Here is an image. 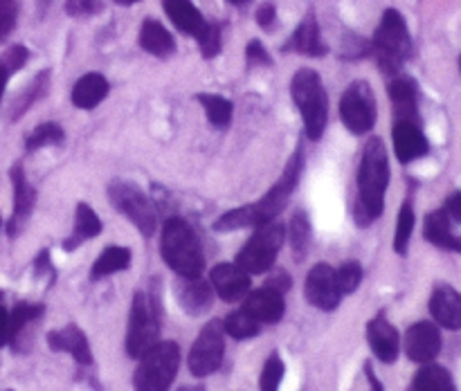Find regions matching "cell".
Here are the masks:
<instances>
[{"label":"cell","mask_w":461,"mask_h":391,"mask_svg":"<svg viewBox=\"0 0 461 391\" xmlns=\"http://www.w3.org/2000/svg\"><path fill=\"white\" fill-rule=\"evenodd\" d=\"M63 139H66V133L57 121H43L27 133L25 151L34 153L43 147H59V144H63Z\"/></svg>","instance_id":"35"},{"label":"cell","mask_w":461,"mask_h":391,"mask_svg":"<svg viewBox=\"0 0 461 391\" xmlns=\"http://www.w3.org/2000/svg\"><path fill=\"white\" fill-rule=\"evenodd\" d=\"M48 346L59 353H70L79 367H93V349H90L86 333L77 324H68L59 331H50Z\"/></svg>","instance_id":"21"},{"label":"cell","mask_w":461,"mask_h":391,"mask_svg":"<svg viewBox=\"0 0 461 391\" xmlns=\"http://www.w3.org/2000/svg\"><path fill=\"white\" fill-rule=\"evenodd\" d=\"M275 21H277V9L273 3H264L257 9V22H259L261 30H273Z\"/></svg>","instance_id":"48"},{"label":"cell","mask_w":461,"mask_h":391,"mask_svg":"<svg viewBox=\"0 0 461 391\" xmlns=\"http://www.w3.org/2000/svg\"><path fill=\"white\" fill-rule=\"evenodd\" d=\"M302 171H304V147L300 144L291 156V160H288L286 169L279 175L277 182L268 189V193L257 202L237 207V209H230L223 216H219L214 223L216 232H237V229L246 227H259V225H266L277 218L284 207L288 205V200H291L297 184H300Z\"/></svg>","instance_id":"1"},{"label":"cell","mask_w":461,"mask_h":391,"mask_svg":"<svg viewBox=\"0 0 461 391\" xmlns=\"http://www.w3.org/2000/svg\"><path fill=\"white\" fill-rule=\"evenodd\" d=\"M9 178H12L14 184V214L7 225V234L14 238L21 232V227L25 225V220L30 218L32 211H34L36 189L27 182L25 169H23L21 162H16V164L9 169Z\"/></svg>","instance_id":"16"},{"label":"cell","mask_w":461,"mask_h":391,"mask_svg":"<svg viewBox=\"0 0 461 391\" xmlns=\"http://www.w3.org/2000/svg\"><path fill=\"white\" fill-rule=\"evenodd\" d=\"M282 52H297V54H304V57H324L329 52L327 43L322 40L320 36V25L315 21V13L309 12L306 13L304 21L297 25L295 34L288 39L286 45H282Z\"/></svg>","instance_id":"22"},{"label":"cell","mask_w":461,"mask_h":391,"mask_svg":"<svg viewBox=\"0 0 461 391\" xmlns=\"http://www.w3.org/2000/svg\"><path fill=\"white\" fill-rule=\"evenodd\" d=\"M367 342L372 353L381 360L383 364H394L401 353V335L385 313H378L376 317L369 319L367 324Z\"/></svg>","instance_id":"17"},{"label":"cell","mask_w":461,"mask_h":391,"mask_svg":"<svg viewBox=\"0 0 461 391\" xmlns=\"http://www.w3.org/2000/svg\"><path fill=\"white\" fill-rule=\"evenodd\" d=\"M306 301L324 313H333L340 306L342 292L336 281V268L329 263H318L309 270L304 283Z\"/></svg>","instance_id":"12"},{"label":"cell","mask_w":461,"mask_h":391,"mask_svg":"<svg viewBox=\"0 0 461 391\" xmlns=\"http://www.w3.org/2000/svg\"><path fill=\"white\" fill-rule=\"evenodd\" d=\"M180 367V346L176 342H158L140 358L133 371L135 391H169Z\"/></svg>","instance_id":"7"},{"label":"cell","mask_w":461,"mask_h":391,"mask_svg":"<svg viewBox=\"0 0 461 391\" xmlns=\"http://www.w3.org/2000/svg\"><path fill=\"white\" fill-rule=\"evenodd\" d=\"M414 220H417V216H414V207H412V200H405L403 205H401V211H399V220H396V232H394V252L399 256H405L408 254V247H410V238H412V232H414Z\"/></svg>","instance_id":"37"},{"label":"cell","mask_w":461,"mask_h":391,"mask_svg":"<svg viewBox=\"0 0 461 391\" xmlns=\"http://www.w3.org/2000/svg\"><path fill=\"white\" fill-rule=\"evenodd\" d=\"M160 254L180 279H196L205 270L201 238L194 232L192 225L180 216H171L162 225Z\"/></svg>","instance_id":"3"},{"label":"cell","mask_w":461,"mask_h":391,"mask_svg":"<svg viewBox=\"0 0 461 391\" xmlns=\"http://www.w3.org/2000/svg\"><path fill=\"white\" fill-rule=\"evenodd\" d=\"M441 209L446 211V216L450 218V223L461 225V191H453L448 198H446L444 207Z\"/></svg>","instance_id":"46"},{"label":"cell","mask_w":461,"mask_h":391,"mask_svg":"<svg viewBox=\"0 0 461 391\" xmlns=\"http://www.w3.org/2000/svg\"><path fill=\"white\" fill-rule=\"evenodd\" d=\"M162 7H165L169 21L174 22L183 34L196 36L198 39L201 31L205 30V16L198 12V7L192 0H162Z\"/></svg>","instance_id":"26"},{"label":"cell","mask_w":461,"mask_h":391,"mask_svg":"<svg viewBox=\"0 0 461 391\" xmlns=\"http://www.w3.org/2000/svg\"><path fill=\"white\" fill-rule=\"evenodd\" d=\"M7 81H9V72H7V67L0 63V102H3V94H5V88H7Z\"/></svg>","instance_id":"52"},{"label":"cell","mask_w":461,"mask_h":391,"mask_svg":"<svg viewBox=\"0 0 461 391\" xmlns=\"http://www.w3.org/2000/svg\"><path fill=\"white\" fill-rule=\"evenodd\" d=\"M108 90H111V85H108L106 76L99 75V72H88V75L79 76L77 84L72 85L70 99L81 111H93L108 97Z\"/></svg>","instance_id":"25"},{"label":"cell","mask_w":461,"mask_h":391,"mask_svg":"<svg viewBox=\"0 0 461 391\" xmlns=\"http://www.w3.org/2000/svg\"><path fill=\"white\" fill-rule=\"evenodd\" d=\"M291 97L304 120L306 138L318 142L329 121V97L318 72L311 67L297 70L291 81Z\"/></svg>","instance_id":"5"},{"label":"cell","mask_w":461,"mask_h":391,"mask_svg":"<svg viewBox=\"0 0 461 391\" xmlns=\"http://www.w3.org/2000/svg\"><path fill=\"white\" fill-rule=\"evenodd\" d=\"M178 391H207L205 385H183Z\"/></svg>","instance_id":"53"},{"label":"cell","mask_w":461,"mask_h":391,"mask_svg":"<svg viewBox=\"0 0 461 391\" xmlns=\"http://www.w3.org/2000/svg\"><path fill=\"white\" fill-rule=\"evenodd\" d=\"M9 344V313L0 306V346Z\"/></svg>","instance_id":"50"},{"label":"cell","mask_w":461,"mask_h":391,"mask_svg":"<svg viewBox=\"0 0 461 391\" xmlns=\"http://www.w3.org/2000/svg\"><path fill=\"white\" fill-rule=\"evenodd\" d=\"M459 70H461V57H459Z\"/></svg>","instance_id":"57"},{"label":"cell","mask_w":461,"mask_h":391,"mask_svg":"<svg viewBox=\"0 0 461 391\" xmlns=\"http://www.w3.org/2000/svg\"><path fill=\"white\" fill-rule=\"evenodd\" d=\"M16 18H18L16 0H0V43L7 40V36L14 31V27H16Z\"/></svg>","instance_id":"42"},{"label":"cell","mask_w":461,"mask_h":391,"mask_svg":"<svg viewBox=\"0 0 461 391\" xmlns=\"http://www.w3.org/2000/svg\"><path fill=\"white\" fill-rule=\"evenodd\" d=\"M108 198L120 214H124L138 227L142 236H153L158 227V209L151 198L129 180H113L108 184Z\"/></svg>","instance_id":"9"},{"label":"cell","mask_w":461,"mask_h":391,"mask_svg":"<svg viewBox=\"0 0 461 391\" xmlns=\"http://www.w3.org/2000/svg\"><path fill=\"white\" fill-rule=\"evenodd\" d=\"M45 315V304H30V301H18L14 306V310L9 313V344L16 351L18 342H21L23 333L27 331V326L34 322H39Z\"/></svg>","instance_id":"31"},{"label":"cell","mask_w":461,"mask_h":391,"mask_svg":"<svg viewBox=\"0 0 461 391\" xmlns=\"http://www.w3.org/2000/svg\"><path fill=\"white\" fill-rule=\"evenodd\" d=\"M102 0H66V12L70 16H79V13H97L102 12Z\"/></svg>","instance_id":"45"},{"label":"cell","mask_w":461,"mask_h":391,"mask_svg":"<svg viewBox=\"0 0 461 391\" xmlns=\"http://www.w3.org/2000/svg\"><path fill=\"white\" fill-rule=\"evenodd\" d=\"M423 238L435 247L461 254V236L453 232V223L444 209H435L423 220Z\"/></svg>","instance_id":"24"},{"label":"cell","mask_w":461,"mask_h":391,"mask_svg":"<svg viewBox=\"0 0 461 391\" xmlns=\"http://www.w3.org/2000/svg\"><path fill=\"white\" fill-rule=\"evenodd\" d=\"M365 376H367L369 387H372V391H385V387H383V382L378 380V376H376V373H374L372 362H365Z\"/></svg>","instance_id":"51"},{"label":"cell","mask_w":461,"mask_h":391,"mask_svg":"<svg viewBox=\"0 0 461 391\" xmlns=\"http://www.w3.org/2000/svg\"><path fill=\"white\" fill-rule=\"evenodd\" d=\"M241 310H246L250 317H255L259 324H277L286 313L282 292L273 290L268 286H261L257 290H250L243 297Z\"/></svg>","instance_id":"19"},{"label":"cell","mask_w":461,"mask_h":391,"mask_svg":"<svg viewBox=\"0 0 461 391\" xmlns=\"http://www.w3.org/2000/svg\"><path fill=\"white\" fill-rule=\"evenodd\" d=\"M210 283L225 304L241 301L250 292V274L237 263H216L210 272Z\"/></svg>","instance_id":"14"},{"label":"cell","mask_w":461,"mask_h":391,"mask_svg":"<svg viewBox=\"0 0 461 391\" xmlns=\"http://www.w3.org/2000/svg\"><path fill=\"white\" fill-rule=\"evenodd\" d=\"M228 4H232V7H243V4H248L250 0H225Z\"/></svg>","instance_id":"54"},{"label":"cell","mask_w":461,"mask_h":391,"mask_svg":"<svg viewBox=\"0 0 461 391\" xmlns=\"http://www.w3.org/2000/svg\"><path fill=\"white\" fill-rule=\"evenodd\" d=\"M160 301L153 290H135L126 331V353L140 360L160 342Z\"/></svg>","instance_id":"6"},{"label":"cell","mask_w":461,"mask_h":391,"mask_svg":"<svg viewBox=\"0 0 461 391\" xmlns=\"http://www.w3.org/2000/svg\"><path fill=\"white\" fill-rule=\"evenodd\" d=\"M284 373H286V367H284V360L279 358L277 351L266 358L264 369H261L259 376V391H279V385L284 380Z\"/></svg>","instance_id":"38"},{"label":"cell","mask_w":461,"mask_h":391,"mask_svg":"<svg viewBox=\"0 0 461 391\" xmlns=\"http://www.w3.org/2000/svg\"><path fill=\"white\" fill-rule=\"evenodd\" d=\"M0 227H3V216H0Z\"/></svg>","instance_id":"56"},{"label":"cell","mask_w":461,"mask_h":391,"mask_svg":"<svg viewBox=\"0 0 461 391\" xmlns=\"http://www.w3.org/2000/svg\"><path fill=\"white\" fill-rule=\"evenodd\" d=\"M34 272H36V277H41V274H50V277H54L52 261H50V252L48 250H41V254L36 256Z\"/></svg>","instance_id":"49"},{"label":"cell","mask_w":461,"mask_h":391,"mask_svg":"<svg viewBox=\"0 0 461 391\" xmlns=\"http://www.w3.org/2000/svg\"><path fill=\"white\" fill-rule=\"evenodd\" d=\"M225 358V331L221 319H212L198 333L189 351L187 367L194 378H207L216 373Z\"/></svg>","instance_id":"10"},{"label":"cell","mask_w":461,"mask_h":391,"mask_svg":"<svg viewBox=\"0 0 461 391\" xmlns=\"http://www.w3.org/2000/svg\"><path fill=\"white\" fill-rule=\"evenodd\" d=\"M178 304L187 315L201 317V315L212 310V304H214V288H212L210 281H203L201 277L183 279L178 286Z\"/></svg>","instance_id":"23"},{"label":"cell","mask_w":461,"mask_h":391,"mask_svg":"<svg viewBox=\"0 0 461 391\" xmlns=\"http://www.w3.org/2000/svg\"><path fill=\"white\" fill-rule=\"evenodd\" d=\"M196 102L205 108L207 121H210L214 129L219 130L230 129V124H232V115H234V103L230 102L228 97H223V94H214V93H198Z\"/></svg>","instance_id":"32"},{"label":"cell","mask_w":461,"mask_h":391,"mask_svg":"<svg viewBox=\"0 0 461 391\" xmlns=\"http://www.w3.org/2000/svg\"><path fill=\"white\" fill-rule=\"evenodd\" d=\"M221 31H223L221 22H207L205 30L201 31V36H198V45H201L203 58L219 57V52H221Z\"/></svg>","instance_id":"40"},{"label":"cell","mask_w":461,"mask_h":391,"mask_svg":"<svg viewBox=\"0 0 461 391\" xmlns=\"http://www.w3.org/2000/svg\"><path fill=\"white\" fill-rule=\"evenodd\" d=\"M428 308H430L437 326L448 328V331H461V292L455 290L453 286L437 283Z\"/></svg>","instance_id":"20"},{"label":"cell","mask_w":461,"mask_h":391,"mask_svg":"<svg viewBox=\"0 0 461 391\" xmlns=\"http://www.w3.org/2000/svg\"><path fill=\"white\" fill-rule=\"evenodd\" d=\"M392 139H394L396 160L401 164H410L430 153V142L423 135L421 124H414V121H394Z\"/></svg>","instance_id":"18"},{"label":"cell","mask_w":461,"mask_h":391,"mask_svg":"<svg viewBox=\"0 0 461 391\" xmlns=\"http://www.w3.org/2000/svg\"><path fill=\"white\" fill-rule=\"evenodd\" d=\"M113 3L122 4V7H129V4H135V3H138V0H113Z\"/></svg>","instance_id":"55"},{"label":"cell","mask_w":461,"mask_h":391,"mask_svg":"<svg viewBox=\"0 0 461 391\" xmlns=\"http://www.w3.org/2000/svg\"><path fill=\"white\" fill-rule=\"evenodd\" d=\"M358 196L354 202V220L369 227L385 209V191L390 184V156L381 138H369L363 147L358 166Z\"/></svg>","instance_id":"2"},{"label":"cell","mask_w":461,"mask_h":391,"mask_svg":"<svg viewBox=\"0 0 461 391\" xmlns=\"http://www.w3.org/2000/svg\"><path fill=\"white\" fill-rule=\"evenodd\" d=\"M387 97L394 111V121H414L421 124L419 115V85L412 76H392L387 84Z\"/></svg>","instance_id":"15"},{"label":"cell","mask_w":461,"mask_h":391,"mask_svg":"<svg viewBox=\"0 0 461 391\" xmlns=\"http://www.w3.org/2000/svg\"><path fill=\"white\" fill-rule=\"evenodd\" d=\"M408 391H457V385H455L448 369L428 362L414 373Z\"/></svg>","instance_id":"29"},{"label":"cell","mask_w":461,"mask_h":391,"mask_svg":"<svg viewBox=\"0 0 461 391\" xmlns=\"http://www.w3.org/2000/svg\"><path fill=\"white\" fill-rule=\"evenodd\" d=\"M102 227H104L102 220H99V216L95 214L93 207L86 205V202H79V205H77V214H75V227H72L70 236L63 241V250L66 252L77 250L81 243L99 236V234H102Z\"/></svg>","instance_id":"28"},{"label":"cell","mask_w":461,"mask_h":391,"mask_svg":"<svg viewBox=\"0 0 461 391\" xmlns=\"http://www.w3.org/2000/svg\"><path fill=\"white\" fill-rule=\"evenodd\" d=\"M131 259H133V254H131L129 247L108 245L106 250L95 259L93 268H90V281H102V279L111 277V274L129 270Z\"/></svg>","instance_id":"30"},{"label":"cell","mask_w":461,"mask_h":391,"mask_svg":"<svg viewBox=\"0 0 461 391\" xmlns=\"http://www.w3.org/2000/svg\"><path fill=\"white\" fill-rule=\"evenodd\" d=\"M376 97L367 81H354L342 93L340 120L354 135H367L376 124Z\"/></svg>","instance_id":"11"},{"label":"cell","mask_w":461,"mask_h":391,"mask_svg":"<svg viewBox=\"0 0 461 391\" xmlns=\"http://www.w3.org/2000/svg\"><path fill=\"white\" fill-rule=\"evenodd\" d=\"M288 238H291V250L293 259L300 263V261L306 259L311 247V238H313V229H311V220L306 211H295L291 218V225H288Z\"/></svg>","instance_id":"33"},{"label":"cell","mask_w":461,"mask_h":391,"mask_svg":"<svg viewBox=\"0 0 461 391\" xmlns=\"http://www.w3.org/2000/svg\"><path fill=\"white\" fill-rule=\"evenodd\" d=\"M336 281L342 295H351L363 281V265L358 261H345L340 268H336Z\"/></svg>","instance_id":"39"},{"label":"cell","mask_w":461,"mask_h":391,"mask_svg":"<svg viewBox=\"0 0 461 391\" xmlns=\"http://www.w3.org/2000/svg\"><path fill=\"white\" fill-rule=\"evenodd\" d=\"M412 54V36L403 13L385 9L376 34L369 40V57L378 63V70L387 76H396Z\"/></svg>","instance_id":"4"},{"label":"cell","mask_w":461,"mask_h":391,"mask_svg":"<svg viewBox=\"0 0 461 391\" xmlns=\"http://www.w3.org/2000/svg\"><path fill=\"white\" fill-rule=\"evenodd\" d=\"M27 58H30V52H27L25 45H12V48L0 57V63L7 67L9 75H14V72H18L23 66H25Z\"/></svg>","instance_id":"43"},{"label":"cell","mask_w":461,"mask_h":391,"mask_svg":"<svg viewBox=\"0 0 461 391\" xmlns=\"http://www.w3.org/2000/svg\"><path fill=\"white\" fill-rule=\"evenodd\" d=\"M340 57L345 61H358V58L369 57V40L358 34H347Z\"/></svg>","instance_id":"41"},{"label":"cell","mask_w":461,"mask_h":391,"mask_svg":"<svg viewBox=\"0 0 461 391\" xmlns=\"http://www.w3.org/2000/svg\"><path fill=\"white\" fill-rule=\"evenodd\" d=\"M441 346H444V340H441V331L435 322L423 319V322L412 324V326L405 331L403 349L405 355H408L412 362H432V360H437V355L441 353Z\"/></svg>","instance_id":"13"},{"label":"cell","mask_w":461,"mask_h":391,"mask_svg":"<svg viewBox=\"0 0 461 391\" xmlns=\"http://www.w3.org/2000/svg\"><path fill=\"white\" fill-rule=\"evenodd\" d=\"M261 328H264V324L250 317L246 310H234V313L225 315L223 319L225 335L234 337V340H250V337H257L261 333Z\"/></svg>","instance_id":"34"},{"label":"cell","mask_w":461,"mask_h":391,"mask_svg":"<svg viewBox=\"0 0 461 391\" xmlns=\"http://www.w3.org/2000/svg\"><path fill=\"white\" fill-rule=\"evenodd\" d=\"M264 286H268V288H273V290H277V292H282V295H286V292L291 290V286H293L291 274H288L286 270H277V272L270 274L268 281H266Z\"/></svg>","instance_id":"47"},{"label":"cell","mask_w":461,"mask_h":391,"mask_svg":"<svg viewBox=\"0 0 461 391\" xmlns=\"http://www.w3.org/2000/svg\"><path fill=\"white\" fill-rule=\"evenodd\" d=\"M246 63H248V67L273 66V57H270L268 49L261 45V40L252 39L250 43L246 45Z\"/></svg>","instance_id":"44"},{"label":"cell","mask_w":461,"mask_h":391,"mask_svg":"<svg viewBox=\"0 0 461 391\" xmlns=\"http://www.w3.org/2000/svg\"><path fill=\"white\" fill-rule=\"evenodd\" d=\"M284 238H286V227L282 223L270 220V223L259 225L255 227V234L248 238L246 245L239 250L234 263L246 270L248 274L270 272L284 245Z\"/></svg>","instance_id":"8"},{"label":"cell","mask_w":461,"mask_h":391,"mask_svg":"<svg viewBox=\"0 0 461 391\" xmlns=\"http://www.w3.org/2000/svg\"><path fill=\"white\" fill-rule=\"evenodd\" d=\"M48 84H50V72L48 70L39 72V75H36V79L32 81V84L27 85V88L23 90V93L16 97V102H14L12 111H9V120L18 121V117L25 115L27 108H30L32 103L36 102V99L43 97L45 90H48Z\"/></svg>","instance_id":"36"},{"label":"cell","mask_w":461,"mask_h":391,"mask_svg":"<svg viewBox=\"0 0 461 391\" xmlns=\"http://www.w3.org/2000/svg\"><path fill=\"white\" fill-rule=\"evenodd\" d=\"M138 43L144 52L153 54L158 58H167L176 52V40L171 36V31L167 30L162 22L153 21V18H147L140 27Z\"/></svg>","instance_id":"27"}]
</instances>
